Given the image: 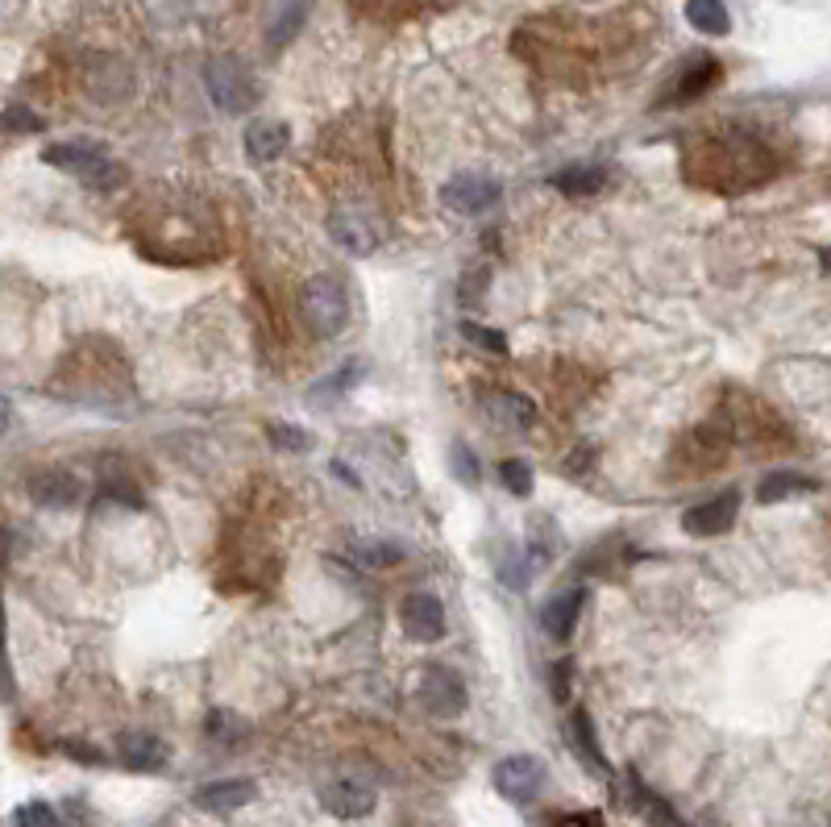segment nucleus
Segmentation results:
<instances>
[{
	"instance_id": "obj_1",
	"label": "nucleus",
	"mask_w": 831,
	"mask_h": 827,
	"mask_svg": "<svg viewBox=\"0 0 831 827\" xmlns=\"http://www.w3.org/2000/svg\"><path fill=\"white\" fill-rule=\"evenodd\" d=\"M770 150H761V146H752L744 138H728V141H715V146H703V150H694L691 162H703V175L698 183H712L715 192H749L752 183H761V179L773 171Z\"/></svg>"
},
{
	"instance_id": "obj_2",
	"label": "nucleus",
	"mask_w": 831,
	"mask_h": 827,
	"mask_svg": "<svg viewBox=\"0 0 831 827\" xmlns=\"http://www.w3.org/2000/svg\"><path fill=\"white\" fill-rule=\"evenodd\" d=\"M42 158L50 162V167H59V171H71V175H80L88 188H96V192H109V188H121L125 183V167L109 158V150L100 146V141H55V146H46Z\"/></svg>"
},
{
	"instance_id": "obj_3",
	"label": "nucleus",
	"mask_w": 831,
	"mask_h": 827,
	"mask_svg": "<svg viewBox=\"0 0 831 827\" xmlns=\"http://www.w3.org/2000/svg\"><path fill=\"white\" fill-rule=\"evenodd\" d=\"M299 308H304V325L317 337H337L350 325V296L333 275H312L299 292Z\"/></svg>"
},
{
	"instance_id": "obj_4",
	"label": "nucleus",
	"mask_w": 831,
	"mask_h": 827,
	"mask_svg": "<svg viewBox=\"0 0 831 827\" xmlns=\"http://www.w3.org/2000/svg\"><path fill=\"white\" fill-rule=\"evenodd\" d=\"M204 83H208V97L220 113H250L258 104V83L250 76V67L234 55H217L204 67Z\"/></svg>"
},
{
	"instance_id": "obj_5",
	"label": "nucleus",
	"mask_w": 831,
	"mask_h": 827,
	"mask_svg": "<svg viewBox=\"0 0 831 827\" xmlns=\"http://www.w3.org/2000/svg\"><path fill=\"white\" fill-rule=\"evenodd\" d=\"M329 237H333L345 254L371 258L378 246L387 241V225H383L375 208H366V204H337L333 213H329Z\"/></svg>"
},
{
	"instance_id": "obj_6",
	"label": "nucleus",
	"mask_w": 831,
	"mask_h": 827,
	"mask_svg": "<svg viewBox=\"0 0 831 827\" xmlns=\"http://www.w3.org/2000/svg\"><path fill=\"white\" fill-rule=\"evenodd\" d=\"M491 782L496 790L515 803V807H524V803H533L540 786H545V761L540 757H528V752H515V757H503L491 773Z\"/></svg>"
},
{
	"instance_id": "obj_7",
	"label": "nucleus",
	"mask_w": 831,
	"mask_h": 827,
	"mask_svg": "<svg viewBox=\"0 0 831 827\" xmlns=\"http://www.w3.org/2000/svg\"><path fill=\"white\" fill-rule=\"evenodd\" d=\"M420 707L436 720H457L466 711V682L449 666H429L420 673Z\"/></svg>"
},
{
	"instance_id": "obj_8",
	"label": "nucleus",
	"mask_w": 831,
	"mask_h": 827,
	"mask_svg": "<svg viewBox=\"0 0 831 827\" xmlns=\"http://www.w3.org/2000/svg\"><path fill=\"white\" fill-rule=\"evenodd\" d=\"M399 628H403V636L416 641V645H436V641L445 636V608H441V599L429 591L403 594V603H399Z\"/></svg>"
},
{
	"instance_id": "obj_9",
	"label": "nucleus",
	"mask_w": 831,
	"mask_h": 827,
	"mask_svg": "<svg viewBox=\"0 0 831 827\" xmlns=\"http://www.w3.org/2000/svg\"><path fill=\"white\" fill-rule=\"evenodd\" d=\"M503 196V188H499L491 175H475V171H466V175H454L445 188H441V200H445V208H454L462 217H478V213H491Z\"/></svg>"
},
{
	"instance_id": "obj_10",
	"label": "nucleus",
	"mask_w": 831,
	"mask_h": 827,
	"mask_svg": "<svg viewBox=\"0 0 831 827\" xmlns=\"http://www.w3.org/2000/svg\"><path fill=\"white\" fill-rule=\"evenodd\" d=\"M378 794L362 778H333L329 786H320V807L337 819H366L375 811Z\"/></svg>"
},
{
	"instance_id": "obj_11",
	"label": "nucleus",
	"mask_w": 831,
	"mask_h": 827,
	"mask_svg": "<svg viewBox=\"0 0 831 827\" xmlns=\"http://www.w3.org/2000/svg\"><path fill=\"white\" fill-rule=\"evenodd\" d=\"M582 608H587V587H566V591H557L554 599H545V608H540V628H545V636L557 641V645H570L578 620H582Z\"/></svg>"
},
{
	"instance_id": "obj_12",
	"label": "nucleus",
	"mask_w": 831,
	"mask_h": 827,
	"mask_svg": "<svg viewBox=\"0 0 831 827\" xmlns=\"http://www.w3.org/2000/svg\"><path fill=\"white\" fill-rule=\"evenodd\" d=\"M482 412H487V420H496L499 429H508V433H533L536 420H540L533 399H524V395H515V392H503V387L482 395Z\"/></svg>"
},
{
	"instance_id": "obj_13",
	"label": "nucleus",
	"mask_w": 831,
	"mask_h": 827,
	"mask_svg": "<svg viewBox=\"0 0 831 827\" xmlns=\"http://www.w3.org/2000/svg\"><path fill=\"white\" fill-rule=\"evenodd\" d=\"M736 516H740V495L724 491L707 499V503H694L691 512L682 516V529L691 532V536H719V532L732 529Z\"/></svg>"
},
{
	"instance_id": "obj_14",
	"label": "nucleus",
	"mask_w": 831,
	"mask_h": 827,
	"mask_svg": "<svg viewBox=\"0 0 831 827\" xmlns=\"http://www.w3.org/2000/svg\"><path fill=\"white\" fill-rule=\"evenodd\" d=\"M258 798V782L250 778H220V782H208L192 794V803L200 811H213V815H229V811L250 807Z\"/></svg>"
},
{
	"instance_id": "obj_15",
	"label": "nucleus",
	"mask_w": 831,
	"mask_h": 827,
	"mask_svg": "<svg viewBox=\"0 0 831 827\" xmlns=\"http://www.w3.org/2000/svg\"><path fill=\"white\" fill-rule=\"evenodd\" d=\"M117 757L125 769H138V773H155V769L167 766L171 749L162 745L155 732H121L117 736Z\"/></svg>"
},
{
	"instance_id": "obj_16",
	"label": "nucleus",
	"mask_w": 831,
	"mask_h": 827,
	"mask_svg": "<svg viewBox=\"0 0 831 827\" xmlns=\"http://www.w3.org/2000/svg\"><path fill=\"white\" fill-rule=\"evenodd\" d=\"M292 146V129L287 121H250L246 125V155L250 162H275L287 155Z\"/></svg>"
},
{
	"instance_id": "obj_17",
	"label": "nucleus",
	"mask_w": 831,
	"mask_h": 827,
	"mask_svg": "<svg viewBox=\"0 0 831 827\" xmlns=\"http://www.w3.org/2000/svg\"><path fill=\"white\" fill-rule=\"evenodd\" d=\"M566 740H570V749L582 757V766L591 769V773H599V778H607L612 769H607V757L599 752V740H594V724H591V715L582 707H574V715H570V724H566Z\"/></svg>"
},
{
	"instance_id": "obj_18",
	"label": "nucleus",
	"mask_w": 831,
	"mask_h": 827,
	"mask_svg": "<svg viewBox=\"0 0 831 827\" xmlns=\"http://www.w3.org/2000/svg\"><path fill=\"white\" fill-rule=\"evenodd\" d=\"M30 495L38 499L42 508H71L80 499V478L67 471H46L30 483Z\"/></svg>"
},
{
	"instance_id": "obj_19",
	"label": "nucleus",
	"mask_w": 831,
	"mask_h": 827,
	"mask_svg": "<svg viewBox=\"0 0 831 827\" xmlns=\"http://www.w3.org/2000/svg\"><path fill=\"white\" fill-rule=\"evenodd\" d=\"M715 83H719V63H715V59L694 63V67H686V71H682V79L673 83V92L661 100V104H691V100L707 97Z\"/></svg>"
},
{
	"instance_id": "obj_20",
	"label": "nucleus",
	"mask_w": 831,
	"mask_h": 827,
	"mask_svg": "<svg viewBox=\"0 0 831 827\" xmlns=\"http://www.w3.org/2000/svg\"><path fill=\"white\" fill-rule=\"evenodd\" d=\"M819 491V483L807 478V474H794V471H773L761 478L756 487V499L761 503H782V499H794V495H811Z\"/></svg>"
},
{
	"instance_id": "obj_21",
	"label": "nucleus",
	"mask_w": 831,
	"mask_h": 827,
	"mask_svg": "<svg viewBox=\"0 0 831 827\" xmlns=\"http://www.w3.org/2000/svg\"><path fill=\"white\" fill-rule=\"evenodd\" d=\"M686 21L698 34H707V38H724L732 30V18H728L724 0H686Z\"/></svg>"
},
{
	"instance_id": "obj_22",
	"label": "nucleus",
	"mask_w": 831,
	"mask_h": 827,
	"mask_svg": "<svg viewBox=\"0 0 831 827\" xmlns=\"http://www.w3.org/2000/svg\"><path fill=\"white\" fill-rule=\"evenodd\" d=\"M308 4H312V0H287V4L278 9L275 21H271V34H266L271 50H283V46L296 42V34L304 30V21H308Z\"/></svg>"
},
{
	"instance_id": "obj_23",
	"label": "nucleus",
	"mask_w": 831,
	"mask_h": 827,
	"mask_svg": "<svg viewBox=\"0 0 831 827\" xmlns=\"http://www.w3.org/2000/svg\"><path fill=\"white\" fill-rule=\"evenodd\" d=\"M549 183H554L557 192H566V196H594V192L607 188V171L603 167H566Z\"/></svg>"
},
{
	"instance_id": "obj_24",
	"label": "nucleus",
	"mask_w": 831,
	"mask_h": 827,
	"mask_svg": "<svg viewBox=\"0 0 831 827\" xmlns=\"http://www.w3.org/2000/svg\"><path fill=\"white\" fill-rule=\"evenodd\" d=\"M633 807L653 827H691L686 819H678V811H673L665 798H657L653 790L645 786V782H636V778H633Z\"/></svg>"
},
{
	"instance_id": "obj_25",
	"label": "nucleus",
	"mask_w": 831,
	"mask_h": 827,
	"mask_svg": "<svg viewBox=\"0 0 831 827\" xmlns=\"http://www.w3.org/2000/svg\"><path fill=\"white\" fill-rule=\"evenodd\" d=\"M354 557L366 566V570H391V566H399L408 553H403V545H396V541H378V536H371V541H357Z\"/></svg>"
},
{
	"instance_id": "obj_26",
	"label": "nucleus",
	"mask_w": 831,
	"mask_h": 827,
	"mask_svg": "<svg viewBox=\"0 0 831 827\" xmlns=\"http://www.w3.org/2000/svg\"><path fill=\"white\" fill-rule=\"evenodd\" d=\"M462 337L475 341L482 354H491V358L508 354V337L496 333V329H487V325H478V320H462Z\"/></svg>"
},
{
	"instance_id": "obj_27",
	"label": "nucleus",
	"mask_w": 831,
	"mask_h": 827,
	"mask_svg": "<svg viewBox=\"0 0 831 827\" xmlns=\"http://www.w3.org/2000/svg\"><path fill=\"white\" fill-rule=\"evenodd\" d=\"M499 483H503L512 495L524 499V495L533 491V471H528L520 457H508V462H499Z\"/></svg>"
},
{
	"instance_id": "obj_28",
	"label": "nucleus",
	"mask_w": 831,
	"mask_h": 827,
	"mask_svg": "<svg viewBox=\"0 0 831 827\" xmlns=\"http://www.w3.org/2000/svg\"><path fill=\"white\" fill-rule=\"evenodd\" d=\"M0 125L9 129V134H38L42 121L34 109H25V104H9L4 113H0Z\"/></svg>"
},
{
	"instance_id": "obj_29",
	"label": "nucleus",
	"mask_w": 831,
	"mask_h": 827,
	"mask_svg": "<svg viewBox=\"0 0 831 827\" xmlns=\"http://www.w3.org/2000/svg\"><path fill=\"white\" fill-rule=\"evenodd\" d=\"M208 732H213L217 740H225V745H238L250 728L241 724L238 715H229V711H213V715H208Z\"/></svg>"
},
{
	"instance_id": "obj_30",
	"label": "nucleus",
	"mask_w": 831,
	"mask_h": 827,
	"mask_svg": "<svg viewBox=\"0 0 831 827\" xmlns=\"http://www.w3.org/2000/svg\"><path fill=\"white\" fill-rule=\"evenodd\" d=\"M13 827H59V815H55V807H46V803H25V807H18V815H13Z\"/></svg>"
},
{
	"instance_id": "obj_31",
	"label": "nucleus",
	"mask_w": 831,
	"mask_h": 827,
	"mask_svg": "<svg viewBox=\"0 0 831 827\" xmlns=\"http://www.w3.org/2000/svg\"><path fill=\"white\" fill-rule=\"evenodd\" d=\"M271 441H275L278 450H308V445H312V433L287 429V424H271Z\"/></svg>"
},
{
	"instance_id": "obj_32",
	"label": "nucleus",
	"mask_w": 831,
	"mask_h": 827,
	"mask_svg": "<svg viewBox=\"0 0 831 827\" xmlns=\"http://www.w3.org/2000/svg\"><path fill=\"white\" fill-rule=\"evenodd\" d=\"M357 378H362V366H357V362H345L337 375H329L325 383H317V387H320L317 395H325V392H337V395L350 392V383H357Z\"/></svg>"
},
{
	"instance_id": "obj_33",
	"label": "nucleus",
	"mask_w": 831,
	"mask_h": 827,
	"mask_svg": "<svg viewBox=\"0 0 831 827\" xmlns=\"http://www.w3.org/2000/svg\"><path fill=\"white\" fill-rule=\"evenodd\" d=\"M454 474L462 478V483H470V487L478 483V462L466 445H454Z\"/></svg>"
},
{
	"instance_id": "obj_34",
	"label": "nucleus",
	"mask_w": 831,
	"mask_h": 827,
	"mask_svg": "<svg viewBox=\"0 0 831 827\" xmlns=\"http://www.w3.org/2000/svg\"><path fill=\"white\" fill-rule=\"evenodd\" d=\"M0 699H13V673H9V653H4V599H0Z\"/></svg>"
},
{
	"instance_id": "obj_35",
	"label": "nucleus",
	"mask_w": 831,
	"mask_h": 827,
	"mask_svg": "<svg viewBox=\"0 0 831 827\" xmlns=\"http://www.w3.org/2000/svg\"><path fill=\"white\" fill-rule=\"evenodd\" d=\"M557 827H607V824H603L599 811H578V815H561Z\"/></svg>"
},
{
	"instance_id": "obj_36",
	"label": "nucleus",
	"mask_w": 831,
	"mask_h": 827,
	"mask_svg": "<svg viewBox=\"0 0 831 827\" xmlns=\"http://www.w3.org/2000/svg\"><path fill=\"white\" fill-rule=\"evenodd\" d=\"M566 678H570V666L561 661V666H557V673H554V694H557V699H566Z\"/></svg>"
},
{
	"instance_id": "obj_37",
	"label": "nucleus",
	"mask_w": 831,
	"mask_h": 827,
	"mask_svg": "<svg viewBox=\"0 0 831 827\" xmlns=\"http://www.w3.org/2000/svg\"><path fill=\"white\" fill-rule=\"evenodd\" d=\"M9 424H13V404H9L4 395H0V433H4Z\"/></svg>"
}]
</instances>
